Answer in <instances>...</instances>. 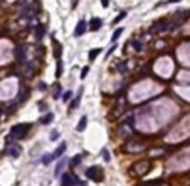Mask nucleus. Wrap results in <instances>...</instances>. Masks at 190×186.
Wrapping results in <instances>:
<instances>
[{
    "instance_id": "nucleus-1",
    "label": "nucleus",
    "mask_w": 190,
    "mask_h": 186,
    "mask_svg": "<svg viewBox=\"0 0 190 186\" xmlns=\"http://www.w3.org/2000/svg\"><path fill=\"white\" fill-rule=\"evenodd\" d=\"M30 130V125L29 124H17L10 129V135L14 139H24L27 135V132Z\"/></svg>"
},
{
    "instance_id": "nucleus-2",
    "label": "nucleus",
    "mask_w": 190,
    "mask_h": 186,
    "mask_svg": "<svg viewBox=\"0 0 190 186\" xmlns=\"http://www.w3.org/2000/svg\"><path fill=\"white\" fill-rule=\"evenodd\" d=\"M86 176L96 183H101L103 181V169L99 166H91V168L86 169Z\"/></svg>"
},
{
    "instance_id": "nucleus-3",
    "label": "nucleus",
    "mask_w": 190,
    "mask_h": 186,
    "mask_svg": "<svg viewBox=\"0 0 190 186\" xmlns=\"http://www.w3.org/2000/svg\"><path fill=\"white\" fill-rule=\"evenodd\" d=\"M62 184L64 186H76V184H79V179H77L76 176L72 173H64V176H62Z\"/></svg>"
},
{
    "instance_id": "nucleus-4",
    "label": "nucleus",
    "mask_w": 190,
    "mask_h": 186,
    "mask_svg": "<svg viewBox=\"0 0 190 186\" xmlns=\"http://www.w3.org/2000/svg\"><path fill=\"white\" fill-rule=\"evenodd\" d=\"M150 168H152V164H148V162H138V164H135L133 171H135L136 176H141V174H145Z\"/></svg>"
},
{
    "instance_id": "nucleus-5",
    "label": "nucleus",
    "mask_w": 190,
    "mask_h": 186,
    "mask_svg": "<svg viewBox=\"0 0 190 186\" xmlns=\"http://www.w3.org/2000/svg\"><path fill=\"white\" fill-rule=\"evenodd\" d=\"M52 49H54V56L61 58V54H62V46H61V43L56 39V37H52Z\"/></svg>"
},
{
    "instance_id": "nucleus-6",
    "label": "nucleus",
    "mask_w": 190,
    "mask_h": 186,
    "mask_svg": "<svg viewBox=\"0 0 190 186\" xmlns=\"http://www.w3.org/2000/svg\"><path fill=\"white\" fill-rule=\"evenodd\" d=\"M86 32V20H83V19H81L79 22H77V27H76V30H74V36H77V37H79V36H83Z\"/></svg>"
},
{
    "instance_id": "nucleus-7",
    "label": "nucleus",
    "mask_w": 190,
    "mask_h": 186,
    "mask_svg": "<svg viewBox=\"0 0 190 186\" xmlns=\"http://www.w3.org/2000/svg\"><path fill=\"white\" fill-rule=\"evenodd\" d=\"M68 161H69V159H64V157H62V159H61L59 162H57V166H56V171H54L56 176H59V174L62 173V169L66 168V166H68Z\"/></svg>"
},
{
    "instance_id": "nucleus-8",
    "label": "nucleus",
    "mask_w": 190,
    "mask_h": 186,
    "mask_svg": "<svg viewBox=\"0 0 190 186\" xmlns=\"http://www.w3.org/2000/svg\"><path fill=\"white\" fill-rule=\"evenodd\" d=\"M7 154H9V156H14V157H19L20 156V147L19 146H9Z\"/></svg>"
},
{
    "instance_id": "nucleus-9",
    "label": "nucleus",
    "mask_w": 190,
    "mask_h": 186,
    "mask_svg": "<svg viewBox=\"0 0 190 186\" xmlns=\"http://www.w3.org/2000/svg\"><path fill=\"white\" fill-rule=\"evenodd\" d=\"M101 24H103V20L99 17H96V19H93V20H91V26H89V29H91V30H99V29H101Z\"/></svg>"
},
{
    "instance_id": "nucleus-10",
    "label": "nucleus",
    "mask_w": 190,
    "mask_h": 186,
    "mask_svg": "<svg viewBox=\"0 0 190 186\" xmlns=\"http://www.w3.org/2000/svg\"><path fill=\"white\" fill-rule=\"evenodd\" d=\"M64 151H66V142H61V144H59V147H57V151H56L54 154H52V156H54V159H56V157H61V156H62Z\"/></svg>"
},
{
    "instance_id": "nucleus-11",
    "label": "nucleus",
    "mask_w": 190,
    "mask_h": 186,
    "mask_svg": "<svg viewBox=\"0 0 190 186\" xmlns=\"http://www.w3.org/2000/svg\"><path fill=\"white\" fill-rule=\"evenodd\" d=\"M24 51H26V48H24V46H19V48H17L15 58H17L19 61H24V59H26V54H24Z\"/></svg>"
},
{
    "instance_id": "nucleus-12",
    "label": "nucleus",
    "mask_w": 190,
    "mask_h": 186,
    "mask_svg": "<svg viewBox=\"0 0 190 186\" xmlns=\"http://www.w3.org/2000/svg\"><path fill=\"white\" fill-rule=\"evenodd\" d=\"M86 124H88V117H81L79 124L76 125V130H77V132H81V130H84V129H86Z\"/></svg>"
},
{
    "instance_id": "nucleus-13",
    "label": "nucleus",
    "mask_w": 190,
    "mask_h": 186,
    "mask_svg": "<svg viewBox=\"0 0 190 186\" xmlns=\"http://www.w3.org/2000/svg\"><path fill=\"white\" fill-rule=\"evenodd\" d=\"M163 184V179H153V181H146L141 186H161Z\"/></svg>"
},
{
    "instance_id": "nucleus-14",
    "label": "nucleus",
    "mask_w": 190,
    "mask_h": 186,
    "mask_svg": "<svg viewBox=\"0 0 190 186\" xmlns=\"http://www.w3.org/2000/svg\"><path fill=\"white\" fill-rule=\"evenodd\" d=\"M123 34V27H119V29H116L113 32V36H111V41H113V43H116V41H118V37L119 36Z\"/></svg>"
},
{
    "instance_id": "nucleus-15",
    "label": "nucleus",
    "mask_w": 190,
    "mask_h": 186,
    "mask_svg": "<svg viewBox=\"0 0 190 186\" xmlns=\"http://www.w3.org/2000/svg\"><path fill=\"white\" fill-rule=\"evenodd\" d=\"M99 52H101V49H99V48H96V49H91V51H89V61L96 59Z\"/></svg>"
},
{
    "instance_id": "nucleus-16",
    "label": "nucleus",
    "mask_w": 190,
    "mask_h": 186,
    "mask_svg": "<svg viewBox=\"0 0 190 186\" xmlns=\"http://www.w3.org/2000/svg\"><path fill=\"white\" fill-rule=\"evenodd\" d=\"M52 118H54V115H52V113H47V115H44V117L41 118V122H42L44 125H47V124H51Z\"/></svg>"
},
{
    "instance_id": "nucleus-17",
    "label": "nucleus",
    "mask_w": 190,
    "mask_h": 186,
    "mask_svg": "<svg viewBox=\"0 0 190 186\" xmlns=\"http://www.w3.org/2000/svg\"><path fill=\"white\" fill-rule=\"evenodd\" d=\"M52 159H54V156H52V154H44V156L41 157V161H42V164H49V162H51Z\"/></svg>"
},
{
    "instance_id": "nucleus-18",
    "label": "nucleus",
    "mask_w": 190,
    "mask_h": 186,
    "mask_svg": "<svg viewBox=\"0 0 190 186\" xmlns=\"http://www.w3.org/2000/svg\"><path fill=\"white\" fill-rule=\"evenodd\" d=\"M44 30H46V29H44V26H39L37 29H35V37H37V39H41V37L44 36Z\"/></svg>"
},
{
    "instance_id": "nucleus-19",
    "label": "nucleus",
    "mask_w": 190,
    "mask_h": 186,
    "mask_svg": "<svg viewBox=\"0 0 190 186\" xmlns=\"http://www.w3.org/2000/svg\"><path fill=\"white\" fill-rule=\"evenodd\" d=\"M125 17H126V12H121V14H118V15H116V19L113 20V24H118V22H119V20H123Z\"/></svg>"
},
{
    "instance_id": "nucleus-20",
    "label": "nucleus",
    "mask_w": 190,
    "mask_h": 186,
    "mask_svg": "<svg viewBox=\"0 0 190 186\" xmlns=\"http://www.w3.org/2000/svg\"><path fill=\"white\" fill-rule=\"evenodd\" d=\"M79 162H81V154H76V156L72 157L71 164H72V166H76V164H79Z\"/></svg>"
},
{
    "instance_id": "nucleus-21",
    "label": "nucleus",
    "mask_w": 190,
    "mask_h": 186,
    "mask_svg": "<svg viewBox=\"0 0 190 186\" xmlns=\"http://www.w3.org/2000/svg\"><path fill=\"white\" fill-rule=\"evenodd\" d=\"M49 139H51V140H57V139H59V132H57V130H52Z\"/></svg>"
},
{
    "instance_id": "nucleus-22",
    "label": "nucleus",
    "mask_w": 190,
    "mask_h": 186,
    "mask_svg": "<svg viewBox=\"0 0 190 186\" xmlns=\"http://www.w3.org/2000/svg\"><path fill=\"white\" fill-rule=\"evenodd\" d=\"M71 98H72V91H66V93L62 95V100H64V102H69Z\"/></svg>"
},
{
    "instance_id": "nucleus-23",
    "label": "nucleus",
    "mask_w": 190,
    "mask_h": 186,
    "mask_svg": "<svg viewBox=\"0 0 190 186\" xmlns=\"http://www.w3.org/2000/svg\"><path fill=\"white\" fill-rule=\"evenodd\" d=\"M61 73H62V63H61V61H57V73H56V76L59 78Z\"/></svg>"
},
{
    "instance_id": "nucleus-24",
    "label": "nucleus",
    "mask_w": 190,
    "mask_h": 186,
    "mask_svg": "<svg viewBox=\"0 0 190 186\" xmlns=\"http://www.w3.org/2000/svg\"><path fill=\"white\" fill-rule=\"evenodd\" d=\"M77 103H79V96L77 98L72 100V103H71V108H77Z\"/></svg>"
},
{
    "instance_id": "nucleus-25",
    "label": "nucleus",
    "mask_w": 190,
    "mask_h": 186,
    "mask_svg": "<svg viewBox=\"0 0 190 186\" xmlns=\"http://www.w3.org/2000/svg\"><path fill=\"white\" fill-rule=\"evenodd\" d=\"M133 48H135L136 51H140V49H141V44H140L138 41H133Z\"/></svg>"
},
{
    "instance_id": "nucleus-26",
    "label": "nucleus",
    "mask_w": 190,
    "mask_h": 186,
    "mask_svg": "<svg viewBox=\"0 0 190 186\" xmlns=\"http://www.w3.org/2000/svg\"><path fill=\"white\" fill-rule=\"evenodd\" d=\"M103 157H104L106 161H110V152L106 151V149H103Z\"/></svg>"
},
{
    "instance_id": "nucleus-27",
    "label": "nucleus",
    "mask_w": 190,
    "mask_h": 186,
    "mask_svg": "<svg viewBox=\"0 0 190 186\" xmlns=\"http://www.w3.org/2000/svg\"><path fill=\"white\" fill-rule=\"evenodd\" d=\"M101 5H103V7H104V9H106V7L110 5V0H101Z\"/></svg>"
},
{
    "instance_id": "nucleus-28",
    "label": "nucleus",
    "mask_w": 190,
    "mask_h": 186,
    "mask_svg": "<svg viewBox=\"0 0 190 186\" xmlns=\"http://www.w3.org/2000/svg\"><path fill=\"white\" fill-rule=\"evenodd\" d=\"M118 69H119V71H123V73L126 71V68H125V65H118Z\"/></svg>"
},
{
    "instance_id": "nucleus-29",
    "label": "nucleus",
    "mask_w": 190,
    "mask_h": 186,
    "mask_svg": "<svg viewBox=\"0 0 190 186\" xmlns=\"http://www.w3.org/2000/svg\"><path fill=\"white\" fill-rule=\"evenodd\" d=\"M86 74H88V68H84V69H83V73H81V78H84Z\"/></svg>"
},
{
    "instance_id": "nucleus-30",
    "label": "nucleus",
    "mask_w": 190,
    "mask_h": 186,
    "mask_svg": "<svg viewBox=\"0 0 190 186\" xmlns=\"http://www.w3.org/2000/svg\"><path fill=\"white\" fill-rule=\"evenodd\" d=\"M173 2H180V0H168V2H165V4H173Z\"/></svg>"
},
{
    "instance_id": "nucleus-31",
    "label": "nucleus",
    "mask_w": 190,
    "mask_h": 186,
    "mask_svg": "<svg viewBox=\"0 0 190 186\" xmlns=\"http://www.w3.org/2000/svg\"><path fill=\"white\" fill-rule=\"evenodd\" d=\"M188 30H190V26H188Z\"/></svg>"
}]
</instances>
